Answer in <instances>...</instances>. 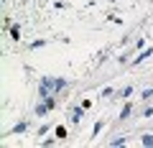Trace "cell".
<instances>
[{
    "label": "cell",
    "mask_w": 153,
    "mask_h": 148,
    "mask_svg": "<svg viewBox=\"0 0 153 148\" xmlns=\"http://www.w3.org/2000/svg\"><path fill=\"white\" fill-rule=\"evenodd\" d=\"M133 92H135V87H130V84H128V87L117 89V97H120V100H130V97H133Z\"/></svg>",
    "instance_id": "52a82bcc"
},
{
    "label": "cell",
    "mask_w": 153,
    "mask_h": 148,
    "mask_svg": "<svg viewBox=\"0 0 153 148\" xmlns=\"http://www.w3.org/2000/svg\"><path fill=\"white\" fill-rule=\"evenodd\" d=\"M148 56H153V46H148V49H143L138 56H133V59H130V66H138V64H143V61H146Z\"/></svg>",
    "instance_id": "277c9868"
},
{
    "label": "cell",
    "mask_w": 153,
    "mask_h": 148,
    "mask_svg": "<svg viewBox=\"0 0 153 148\" xmlns=\"http://www.w3.org/2000/svg\"><path fill=\"white\" fill-rule=\"evenodd\" d=\"M128 61H130V54H120L117 56V64H128Z\"/></svg>",
    "instance_id": "2e32d148"
},
{
    "label": "cell",
    "mask_w": 153,
    "mask_h": 148,
    "mask_svg": "<svg viewBox=\"0 0 153 148\" xmlns=\"http://www.w3.org/2000/svg\"><path fill=\"white\" fill-rule=\"evenodd\" d=\"M140 118H153V105H146L140 110Z\"/></svg>",
    "instance_id": "9a60e30c"
},
{
    "label": "cell",
    "mask_w": 153,
    "mask_h": 148,
    "mask_svg": "<svg viewBox=\"0 0 153 148\" xmlns=\"http://www.w3.org/2000/svg\"><path fill=\"white\" fill-rule=\"evenodd\" d=\"M102 128H105V120H97V123H94V130H92V133H94V135H97V133L102 130Z\"/></svg>",
    "instance_id": "ac0fdd59"
},
{
    "label": "cell",
    "mask_w": 153,
    "mask_h": 148,
    "mask_svg": "<svg viewBox=\"0 0 153 148\" xmlns=\"http://www.w3.org/2000/svg\"><path fill=\"white\" fill-rule=\"evenodd\" d=\"M110 94H115V89L112 87H105L102 92H100V97H110Z\"/></svg>",
    "instance_id": "e0dca14e"
},
{
    "label": "cell",
    "mask_w": 153,
    "mask_h": 148,
    "mask_svg": "<svg viewBox=\"0 0 153 148\" xmlns=\"http://www.w3.org/2000/svg\"><path fill=\"white\" fill-rule=\"evenodd\" d=\"M51 128H54V123H44V125L38 128V133H36V135H46V133H49Z\"/></svg>",
    "instance_id": "4fadbf2b"
},
{
    "label": "cell",
    "mask_w": 153,
    "mask_h": 148,
    "mask_svg": "<svg viewBox=\"0 0 153 148\" xmlns=\"http://www.w3.org/2000/svg\"><path fill=\"white\" fill-rule=\"evenodd\" d=\"M138 97H140V102H151V100H153V87H148V89H143V92L138 94Z\"/></svg>",
    "instance_id": "ba28073f"
},
{
    "label": "cell",
    "mask_w": 153,
    "mask_h": 148,
    "mask_svg": "<svg viewBox=\"0 0 153 148\" xmlns=\"http://www.w3.org/2000/svg\"><path fill=\"white\" fill-rule=\"evenodd\" d=\"M46 44H49L46 39H36V41H31V49H33V51H36V49H44Z\"/></svg>",
    "instance_id": "7c38bea8"
},
{
    "label": "cell",
    "mask_w": 153,
    "mask_h": 148,
    "mask_svg": "<svg viewBox=\"0 0 153 148\" xmlns=\"http://www.w3.org/2000/svg\"><path fill=\"white\" fill-rule=\"evenodd\" d=\"M143 46H146V39H138V41H135V49H138V51H140V49H143Z\"/></svg>",
    "instance_id": "ffe728a7"
},
{
    "label": "cell",
    "mask_w": 153,
    "mask_h": 148,
    "mask_svg": "<svg viewBox=\"0 0 153 148\" xmlns=\"http://www.w3.org/2000/svg\"><path fill=\"white\" fill-rule=\"evenodd\" d=\"M140 143H143L146 148H153V135H151V133H143V135H140Z\"/></svg>",
    "instance_id": "30bf717a"
},
{
    "label": "cell",
    "mask_w": 153,
    "mask_h": 148,
    "mask_svg": "<svg viewBox=\"0 0 153 148\" xmlns=\"http://www.w3.org/2000/svg\"><path fill=\"white\" fill-rule=\"evenodd\" d=\"M56 105H59V102H56V94H51V97L41 100V102H38L36 107H33V115H36V118H44L46 112H49V110H54V107H56Z\"/></svg>",
    "instance_id": "7a4b0ae2"
},
{
    "label": "cell",
    "mask_w": 153,
    "mask_h": 148,
    "mask_svg": "<svg viewBox=\"0 0 153 148\" xmlns=\"http://www.w3.org/2000/svg\"><path fill=\"white\" fill-rule=\"evenodd\" d=\"M54 135L59 138V141H64V138H66V128L64 125H54Z\"/></svg>",
    "instance_id": "8fae6325"
},
{
    "label": "cell",
    "mask_w": 153,
    "mask_h": 148,
    "mask_svg": "<svg viewBox=\"0 0 153 148\" xmlns=\"http://www.w3.org/2000/svg\"><path fill=\"white\" fill-rule=\"evenodd\" d=\"M125 143H128L125 135H117V138H112V141H110V146H125Z\"/></svg>",
    "instance_id": "5bb4252c"
},
{
    "label": "cell",
    "mask_w": 153,
    "mask_h": 148,
    "mask_svg": "<svg viewBox=\"0 0 153 148\" xmlns=\"http://www.w3.org/2000/svg\"><path fill=\"white\" fill-rule=\"evenodd\" d=\"M8 33H10L13 41H21V26H18V23H16V26H10V31H8Z\"/></svg>",
    "instance_id": "9c48e42d"
},
{
    "label": "cell",
    "mask_w": 153,
    "mask_h": 148,
    "mask_svg": "<svg viewBox=\"0 0 153 148\" xmlns=\"http://www.w3.org/2000/svg\"><path fill=\"white\" fill-rule=\"evenodd\" d=\"M54 8H56V10H64V8H69V5H66V3H61V0H56Z\"/></svg>",
    "instance_id": "d6986e66"
},
{
    "label": "cell",
    "mask_w": 153,
    "mask_h": 148,
    "mask_svg": "<svg viewBox=\"0 0 153 148\" xmlns=\"http://www.w3.org/2000/svg\"><path fill=\"white\" fill-rule=\"evenodd\" d=\"M41 84H44L49 92H54V94H59L61 89L69 87V82H66L64 77H41Z\"/></svg>",
    "instance_id": "6da1fadb"
},
{
    "label": "cell",
    "mask_w": 153,
    "mask_h": 148,
    "mask_svg": "<svg viewBox=\"0 0 153 148\" xmlns=\"http://www.w3.org/2000/svg\"><path fill=\"white\" fill-rule=\"evenodd\" d=\"M84 112H87V110H84L82 105H79V107H71V115H69L71 125H79V123H82V118H84Z\"/></svg>",
    "instance_id": "5b68a950"
},
{
    "label": "cell",
    "mask_w": 153,
    "mask_h": 148,
    "mask_svg": "<svg viewBox=\"0 0 153 148\" xmlns=\"http://www.w3.org/2000/svg\"><path fill=\"white\" fill-rule=\"evenodd\" d=\"M133 110H135V102H130V100H125V105H123V110H120V115H117V123H125L128 118L133 115Z\"/></svg>",
    "instance_id": "3957f363"
},
{
    "label": "cell",
    "mask_w": 153,
    "mask_h": 148,
    "mask_svg": "<svg viewBox=\"0 0 153 148\" xmlns=\"http://www.w3.org/2000/svg\"><path fill=\"white\" fill-rule=\"evenodd\" d=\"M28 128H31V123H28V120H21V123H16V125L10 128V135H23Z\"/></svg>",
    "instance_id": "8992f818"
}]
</instances>
